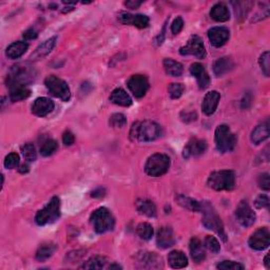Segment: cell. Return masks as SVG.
<instances>
[{"label":"cell","mask_w":270,"mask_h":270,"mask_svg":"<svg viewBox=\"0 0 270 270\" xmlns=\"http://www.w3.org/2000/svg\"><path fill=\"white\" fill-rule=\"evenodd\" d=\"M248 244L250 248L258 251H262L268 248L270 244V232L268 228H260L255 233H252L248 241Z\"/></svg>","instance_id":"obj_14"},{"label":"cell","mask_w":270,"mask_h":270,"mask_svg":"<svg viewBox=\"0 0 270 270\" xmlns=\"http://www.w3.org/2000/svg\"><path fill=\"white\" fill-rule=\"evenodd\" d=\"M134 265L139 269H160L164 267L163 260L155 252L141 251L135 256Z\"/></svg>","instance_id":"obj_10"},{"label":"cell","mask_w":270,"mask_h":270,"mask_svg":"<svg viewBox=\"0 0 270 270\" xmlns=\"http://www.w3.org/2000/svg\"><path fill=\"white\" fill-rule=\"evenodd\" d=\"M189 248H190L191 258L194 262H196V263H201V262L205 260L206 258L205 247L200 239L192 238L190 241Z\"/></svg>","instance_id":"obj_23"},{"label":"cell","mask_w":270,"mask_h":270,"mask_svg":"<svg viewBox=\"0 0 270 270\" xmlns=\"http://www.w3.org/2000/svg\"><path fill=\"white\" fill-rule=\"evenodd\" d=\"M90 219L94 230L99 234L113 230V228L115 226L114 216L105 207L96 209L94 212L91 214Z\"/></svg>","instance_id":"obj_4"},{"label":"cell","mask_w":270,"mask_h":270,"mask_svg":"<svg viewBox=\"0 0 270 270\" xmlns=\"http://www.w3.org/2000/svg\"><path fill=\"white\" fill-rule=\"evenodd\" d=\"M58 148V143L54 139H48L44 142V145L40 148V153L42 156L52 155Z\"/></svg>","instance_id":"obj_38"},{"label":"cell","mask_w":270,"mask_h":270,"mask_svg":"<svg viewBox=\"0 0 270 270\" xmlns=\"http://www.w3.org/2000/svg\"><path fill=\"white\" fill-rule=\"evenodd\" d=\"M234 67V64L232 59L229 57H222L217 59V61L213 65V72L216 76H223L224 74L228 73L232 68Z\"/></svg>","instance_id":"obj_31"},{"label":"cell","mask_w":270,"mask_h":270,"mask_svg":"<svg viewBox=\"0 0 270 270\" xmlns=\"http://www.w3.org/2000/svg\"><path fill=\"white\" fill-rule=\"evenodd\" d=\"M258 184H259L261 189L268 191L270 189V177H269V174L268 173L261 174L260 177H259V180H258Z\"/></svg>","instance_id":"obj_45"},{"label":"cell","mask_w":270,"mask_h":270,"mask_svg":"<svg viewBox=\"0 0 270 270\" xmlns=\"http://www.w3.org/2000/svg\"><path fill=\"white\" fill-rule=\"evenodd\" d=\"M118 20L124 24H131L133 27L138 29H146L149 27L150 20L147 16L140 14H130V13H122L118 16Z\"/></svg>","instance_id":"obj_18"},{"label":"cell","mask_w":270,"mask_h":270,"mask_svg":"<svg viewBox=\"0 0 270 270\" xmlns=\"http://www.w3.org/2000/svg\"><path fill=\"white\" fill-rule=\"evenodd\" d=\"M201 212H202V225H204L207 229L212 230L216 232L219 236H221L222 240L226 242V233L224 230V225L222 223V219L219 215L216 213L215 209L213 206L210 204L209 202H204L202 204L201 202Z\"/></svg>","instance_id":"obj_3"},{"label":"cell","mask_w":270,"mask_h":270,"mask_svg":"<svg viewBox=\"0 0 270 270\" xmlns=\"http://www.w3.org/2000/svg\"><path fill=\"white\" fill-rule=\"evenodd\" d=\"M180 53L182 55H192L200 59L206 56V49L204 46V41L198 35H192L184 47L180 49Z\"/></svg>","instance_id":"obj_11"},{"label":"cell","mask_w":270,"mask_h":270,"mask_svg":"<svg viewBox=\"0 0 270 270\" xmlns=\"http://www.w3.org/2000/svg\"><path fill=\"white\" fill-rule=\"evenodd\" d=\"M183 27H184L183 18L182 17H176L171 24V31L174 35H176V34H179L183 30Z\"/></svg>","instance_id":"obj_47"},{"label":"cell","mask_w":270,"mask_h":270,"mask_svg":"<svg viewBox=\"0 0 270 270\" xmlns=\"http://www.w3.org/2000/svg\"><path fill=\"white\" fill-rule=\"evenodd\" d=\"M190 73L193 76H196L200 89H206L209 87L211 80L208 73L205 70L204 66H202V64L200 63L192 64L190 67Z\"/></svg>","instance_id":"obj_21"},{"label":"cell","mask_w":270,"mask_h":270,"mask_svg":"<svg viewBox=\"0 0 270 270\" xmlns=\"http://www.w3.org/2000/svg\"><path fill=\"white\" fill-rule=\"evenodd\" d=\"M207 184L216 191L232 190L235 186V174L231 170L214 171L209 175Z\"/></svg>","instance_id":"obj_5"},{"label":"cell","mask_w":270,"mask_h":270,"mask_svg":"<svg viewBox=\"0 0 270 270\" xmlns=\"http://www.w3.org/2000/svg\"><path fill=\"white\" fill-rule=\"evenodd\" d=\"M29 49V45L24 41H16L13 42L6 49V56L10 59H18L20 58Z\"/></svg>","instance_id":"obj_30"},{"label":"cell","mask_w":270,"mask_h":270,"mask_svg":"<svg viewBox=\"0 0 270 270\" xmlns=\"http://www.w3.org/2000/svg\"><path fill=\"white\" fill-rule=\"evenodd\" d=\"M59 217H61V200L54 197L45 208L38 211L35 221L39 226H45L56 222Z\"/></svg>","instance_id":"obj_7"},{"label":"cell","mask_w":270,"mask_h":270,"mask_svg":"<svg viewBox=\"0 0 270 270\" xmlns=\"http://www.w3.org/2000/svg\"><path fill=\"white\" fill-rule=\"evenodd\" d=\"M63 141L66 146H71L74 143L75 141V137H74V135L71 131H66L64 134H63Z\"/></svg>","instance_id":"obj_48"},{"label":"cell","mask_w":270,"mask_h":270,"mask_svg":"<svg viewBox=\"0 0 270 270\" xmlns=\"http://www.w3.org/2000/svg\"><path fill=\"white\" fill-rule=\"evenodd\" d=\"M204 244L206 248L213 253H217L219 250H221V245H219L218 241L214 238V236L207 235Z\"/></svg>","instance_id":"obj_43"},{"label":"cell","mask_w":270,"mask_h":270,"mask_svg":"<svg viewBox=\"0 0 270 270\" xmlns=\"http://www.w3.org/2000/svg\"><path fill=\"white\" fill-rule=\"evenodd\" d=\"M216 268L221 270H243L245 266L233 261H223L216 265Z\"/></svg>","instance_id":"obj_42"},{"label":"cell","mask_w":270,"mask_h":270,"mask_svg":"<svg viewBox=\"0 0 270 270\" xmlns=\"http://www.w3.org/2000/svg\"><path fill=\"white\" fill-rule=\"evenodd\" d=\"M109 125H110V127H112V128L121 129L127 125V118L122 113H114L110 116Z\"/></svg>","instance_id":"obj_37"},{"label":"cell","mask_w":270,"mask_h":270,"mask_svg":"<svg viewBox=\"0 0 270 270\" xmlns=\"http://www.w3.org/2000/svg\"><path fill=\"white\" fill-rule=\"evenodd\" d=\"M31 95V90L27 87H14L10 92V99L13 103L21 101L29 98Z\"/></svg>","instance_id":"obj_35"},{"label":"cell","mask_w":270,"mask_h":270,"mask_svg":"<svg viewBox=\"0 0 270 270\" xmlns=\"http://www.w3.org/2000/svg\"><path fill=\"white\" fill-rule=\"evenodd\" d=\"M197 113L196 112H188V111H183L181 113V118L182 121H184L185 123H189V122H193L197 120Z\"/></svg>","instance_id":"obj_49"},{"label":"cell","mask_w":270,"mask_h":270,"mask_svg":"<svg viewBox=\"0 0 270 270\" xmlns=\"http://www.w3.org/2000/svg\"><path fill=\"white\" fill-rule=\"evenodd\" d=\"M35 70L29 64H18L11 68L7 75V86L11 89L14 87H25L35 79Z\"/></svg>","instance_id":"obj_2"},{"label":"cell","mask_w":270,"mask_h":270,"mask_svg":"<svg viewBox=\"0 0 270 270\" xmlns=\"http://www.w3.org/2000/svg\"><path fill=\"white\" fill-rule=\"evenodd\" d=\"M269 135H270L269 123L268 121H266L265 123H262L261 125L257 126L256 128L252 130L250 139L255 145H259V143L265 141L269 137Z\"/></svg>","instance_id":"obj_24"},{"label":"cell","mask_w":270,"mask_h":270,"mask_svg":"<svg viewBox=\"0 0 270 270\" xmlns=\"http://www.w3.org/2000/svg\"><path fill=\"white\" fill-rule=\"evenodd\" d=\"M175 243L173 230L171 227H162L159 228L156 234V244L159 248L167 249L172 247Z\"/></svg>","instance_id":"obj_20"},{"label":"cell","mask_w":270,"mask_h":270,"mask_svg":"<svg viewBox=\"0 0 270 270\" xmlns=\"http://www.w3.org/2000/svg\"><path fill=\"white\" fill-rule=\"evenodd\" d=\"M37 36H38V34L34 29H29L23 33V38L25 40H33V39L37 38Z\"/></svg>","instance_id":"obj_50"},{"label":"cell","mask_w":270,"mask_h":270,"mask_svg":"<svg viewBox=\"0 0 270 270\" xmlns=\"http://www.w3.org/2000/svg\"><path fill=\"white\" fill-rule=\"evenodd\" d=\"M170 157L163 153L151 155L145 165V171L149 176L158 177L166 174L170 168Z\"/></svg>","instance_id":"obj_6"},{"label":"cell","mask_w":270,"mask_h":270,"mask_svg":"<svg viewBox=\"0 0 270 270\" xmlns=\"http://www.w3.org/2000/svg\"><path fill=\"white\" fill-rule=\"evenodd\" d=\"M235 217L243 227H250L256 222V212L246 201H242L235 209Z\"/></svg>","instance_id":"obj_12"},{"label":"cell","mask_w":270,"mask_h":270,"mask_svg":"<svg viewBox=\"0 0 270 270\" xmlns=\"http://www.w3.org/2000/svg\"><path fill=\"white\" fill-rule=\"evenodd\" d=\"M135 207H136L137 211L140 214L146 215L148 217H155L157 214L156 206L152 201L146 199H139L136 201V202H135Z\"/></svg>","instance_id":"obj_26"},{"label":"cell","mask_w":270,"mask_h":270,"mask_svg":"<svg viewBox=\"0 0 270 270\" xmlns=\"http://www.w3.org/2000/svg\"><path fill=\"white\" fill-rule=\"evenodd\" d=\"M110 101L114 105L121 107H130L132 105V98L125 90L118 88L112 91L111 95H110Z\"/></svg>","instance_id":"obj_27"},{"label":"cell","mask_w":270,"mask_h":270,"mask_svg":"<svg viewBox=\"0 0 270 270\" xmlns=\"http://www.w3.org/2000/svg\"><path fill=\"white\" fill-rule=\"evenodd\" d=\"M113 262H110L109 259L101 257V256H95L89 259L87 262H84L83 265L80 266V269H110V266Z\"/></svg>","instance_id":"obj_25"},{"label":"cell","mask_w":270,"mask_h":270,"mask_svg":"<svg viewBox=\"0 0 270 270\" xmlns=\"http://www.w3.org/2000/svg\"><path fill=\"white\" fill-rule=\"evenodd\" d=\"M142 4V1H136V0H131V1H127L125 2V5L128 6L129 8H131V10H134V8H137L139 7L140 5Z\"/></svg>","instance_id":"obj_51"},{"label":"cell","mask_w":270,"mask_h":270,"mask_svg":"<svg viewBox=\"0 0 270 270\" xmlns=\"http://www.w3.org/2000/svg\"><path fill=\"white\" fill-rule=\"evenodd\" d=\"M255 206L258 209L262 208H268L269 207V198L266 196V194H261L259 196L256 201H255Z\"/></svg>","instance_id":"obj_46"},{"label":"cell","mask_w":270,"mask_h":270,"mask_svg":"<svg viewBox=\"0 0 270 270\" xmlns=\"http://www.w3.org/2000/svg\"><path fill=\"white\" fill-rule=\"evenodd\" d=\"M259 64L262 69V72H263L264 75L268 77V76L270 75V54L268 51H266V52H264L260 56Z\"/></svg>","instance_id":"obj_40"},{"label":"cell","mask_w":270,"mask_h":270,"mask_svg":"<svg viewBox=\"0 0 270 270\" xmlns=\"http://www.w3.org/2000/svg\"><path fill=\"white\" fill-rule=\"evenodd\" d=\"M45 84L51 94L56 98L64 101H68L70 99L71 91L68 83L64 79L57 77L55 75H50L46 78Z\"/></svg>","instance_id":"obj_9"},{"label":"cell","mask_w":270,"mask_h":270,"mask_svg":"<svg viewBox=\"0 0 270 270\" xmlns=\"http://www.w3.org/2000/svg\"><path fill=\"white\" fill-rule=\"evenodd\" d=\"M176 202H179V204L187 210L193 211V212H201V202H198L197 200L185 197V196H177L176 197Z\"/></svg>","instance_id":"obj_33"},{"label":"cell","mask_w":270,"mask_h":270,"mask_svg":"<svg viewBox=\"0 0 270 270\" xmlns=\"http://www.w3.org/2000/svg\"><path fill=\"white\" fill-rule=\"evenodd\" d=\"M163 65H164L166 73L168 75L173 76V77H180V76H182V74L184 72V68H183L182 64L173 61V59H171V58L164 59Z\"/></svg>","instance_id":"obj_32"},{"label":"cell","mask_w":270,"mask_h":270,"mask_svg":"<svg viewBox=\"0 0 270 270\" xmlns=\"http://www.w3.org/2000/svg\"><path fill=\"white\" fill-rule=\"evenodd\" d=\"M56 246L54 244H44L38 248L36 252V260L39 262H45L54 255Z\"/></svg>","instance_id":"obj_34"},{"label":"cell","mask_w":270,"mask_h":270,"mask_svg":"<svg viewBox=\"0 0 270 270\" xmlns=\"http://www.w3.org/2000/svg\"><path fill=\"white\" fill-rule=\"evenodd\" d=\"M54 101L48 97H38L32 105V113L38 117H45L54 110Z\"/></svg>","instance_id":"obj_17"},{"label":"cell","mask_w":270,"mask_h":270,"mask_svg":"<svg viewBox=\"0 0 270 270\" xmlns=\"http://www.w3.org/2000/svg\"><path fill=\"white\" fill-rule=\"evenodd\" d=\"M168 262L174 269H181L188 265V259L181 250H172L168 256Z\"/></svg>","instance_id":"obj_29"},{"label":"cell","mask_w":270,"mask_h":270,"mask_svg":"<svg viewBox=\"0 0 270 270\" xmlns=\"http://www.w3.org/2000/svg\"><path fill=\"white\" fill-rule=\"evenodd\" d=\"M264 264H265V266H266V268H267V269H269V268H270V263H269V255H267V256L265 257V259H264Z\"/></svg>","instance_id":"obj_54"},{"label":"cell","mask_w":270,"mask_h":270,"mask_svg":"<svg viewBox=\"0 0 270 270\" xmlns=\"http://www.w3.org/2000/svg\"><path fill=\"white\" fill-rule=\"evenodd\" d=\"M154 230L149 223H140L136 227V234L139 236L141 240L149 241L152 236H153Z\"/></svg>","instance_id":"obj_36"},{"label":"cell","mask_w":270,"mask_h":270,"mask_svg":"<svg viewBox=\"0 0 270 270\" xmlns=\"http://www.w3.org/2000/svg\"><path fill=\"white\" fill-rule=\"evenodd\" d=\"M29 170H30V167L28 165H25V164H23V165H21L19 167V172L20 173H28Z\"/></svg>","instance_id":"obj_53"},{"label":"cell","mask_w":270,"mask_h":270,"mask_svg":"<svg viewBox=\"0 0 270 270\" xmlns=\"http://www.w3.org/2000/svg\"><path fill=\"white\" fill-rule=\"evenodd\" d=\"M128 84V88L131 91L132 94L137 97L141 98L146 95L147 91L149 90V80L146 77V76L136 74V75H132L130 79L127 82Z\"/></svg>","instance_id":"obj_13"},{"label":"cell","mask_w":270,"mask_h":270,"mask_svg":"<svg viewBox=\"0 0 270 270\" xmlns=\"http://www.w3.org/2000/svg\"><path fill=\"white\" fill-rule=\"evenodd\" d=\"M219 99H221V94L217 91H210L205 95L202 99V110L207 116L212 115L218 106Z\"/></svg>","instance_id":"obj_19"},{"label":"cell","mask_w":270,"mask_h":270,"mask_svg":"<svg viewBox=\"0 0 270 270\" xmlns=\"http://www.w3.org/2000/svg\"><path fill=\"white\" fill-rule=\"evenodd\" d=\"M184 86L182 83H177V82H173L170 83L168 87V92H169V96H170L172 99H177L180 98L183 93H184Z\"/></svg>","instance_id":"obj_41"},{"label":"cell","mask_w":270,"mask_h":270,"mask_svg":"<svg viewBox=\"0 0 270 270\" xmlns=\"http://www.w3.org/2000/svg\"><path fill=\"white\" fill-rule=\"evenodd\" d=\"M56 41H57V37L54 36V37H51L50 39L46 40L44 44H41L35 51H34V53L31 55L32 61H39V59L45 58L46 56H48L55 48Z\"/></svg>","instance_id":"obj_22"},{"label":"cell","mask_w":270,"mask_h":270,"mask_svg":"<svg viewBox=\"0 0 270 270\" xmlns=\"http://www.w3.org/2000/svg\"><path fill=\"white\" fill-rule=\"evenodd\" d=\"M162 136V128L152 121L134 123L130 130V139L138 142L154 141Z\"/></svg>","instance_id":"obj_1"},{"label":"cell","mask_w":270,"mask_h":270,"mask_svg":"<svg viewBox=\"0 0 270 270\" xmlns=\"http://www.w3.org/2000/svg\"><path fill=\"white\" fill-rule=\"evenodd\" d=\"M21 153L23 157L25 158V160H28V162H34V160H36V157H37L36 149L35 147H34V145H32V143H25L24 146H22Z\"/></svg>","instance_id":"obj_39"},{"label":"cell","mask_w":270,"mask_h":270,"mask_svg":"<svg viewBox=\"0 0 270 270\" xmlns=\"http://www.w3.org/2000/svg\"><path fill=\"white\" fill-rule=\"evenodd\" d=\"M214 139L216 149L222 153L232 151L236 145V136L231 132L229 126L227 125H219L217 127Z\"/></svg>","instance_id":"obj_8"},{"label":"cell","mask_w":270,"mask_h":270,"mask_svg":"<svg viewBox=\"0 0 270 270\" xmlns=\"http://www.w3.org/2000/svg\"><path fill=\"white\" fill-rule=\"evenodd\" d=\"M106 191L104 188H97L96 190H94L92 192V197L93 198H103L105 197Z\"/></svg>","instance_id":"obj_52"},{"label":"cell","mask_w":270,"mask_h":270,"mask_svg":"<svg viewBox=\"0 0 270 270\" xmlns=\"http://www.w3.org/2000/svg\"><path fill=\"white\" fill-rule=\"evenodd\" d=\"M207 150V142L204 139H199V138H192L187 143V146L185 147L183 155L185 158H190V157H198L202 154L205 153Z\"/></svg>","instance_id":"obj_15"},{"label":"cell","mask_w":270,"mask_h":270,"mask_svg":"<svg viewBox=\"0 0 270 270\" xmlns=\"http://www.w3.org/2000/svg\"><path fill=\"white\" fill-rule=\"evenodd\" d=\"M19 155L12 152V153L7 154L4 158V167L6 169H14L19 166Z\"/></svg>","instance_id":"obj_44"},{"label":"cell","mask_w":270,"mask_h":270,"mask_svg":"<svg viewBox=\"0 0 270 270\" xmlns=\"http://www.w3.org/2000/svg\"><path fill=\"white\" fill-rule=\"evenodd\" d=\"M230 32L225 27H214L208 31V38L215 48L223 47L229 39Z\"/></svg>","instance_id":"obj_16"},{"label":"cell","mask_w":270,"mask_h":270,"mask_svg":"<svg viewBox=\"0 0 270 270\" xmlns=\"http://www.w3.org/2000/svg\"><path fill=\"white\" fill-rule=\"evenodd\" d=\"M210 17L217 22H225L229 20L230 12L225 3H216L210 10Z\"/></svg>","instance_id":"obj_28"}]
</instances>
